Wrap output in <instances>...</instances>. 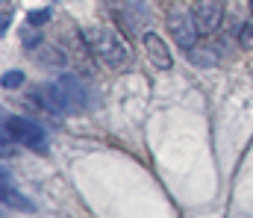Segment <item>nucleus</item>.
Instances as JSON below:
<instances>
[{
    "instance_id": "obj_8",
    "label": "nucleus",
    "mask_w": 253,
    "mask_h": 218,
    "mask_svg": "<svg viewBox=\"0 0 253 218\" xmlns=\"http://www.w3.org/2000/svg\"><path fill=\"white\" fill-rule=\"evenodd\" d=\"M3 204H6V207H12V210H18V213H36L33 201H27L24 195L9 192V186H3Z\"/></svg>"
},
{
    "instance_id": "obj_4",
    "label": "nucleus",
    "mask_w": 253,
    "mask_h": 218,
    "mask_svg": "<svg viewBox=\"0 0 253 218\" xmlns=\"http://www.w3.org/2000/svg\"><path fill=\"white\" fill-rule=\"evenodd\" d=\"M191 18L200 33H215L224 21V3L221 0H197L191 6Z\"/></svg>"
},
{
    "instance_id": "obj_1",
    "label": "nucleus",
    "mask_w": 253,
    "mask_h": 218,
    "mask_svg": "<svg viewBox=\"0 0 253 218\" xmlns=\"http://www.w3.org/2000/svg\"><path fill=\"white\" fill-rule=\"evenodd\" d=\"M85 42H88L91 56H94L100 65L112 68V71H118V68H124V65L132 62V53H129V47L124 44V39H121L118 33L106 30V27L88 30V33H85Z\"/></svg>"
},
{
    "instance_id": "obj_11",
    "label": "nucleus",
    "mask_w": 253,
    "mask_h": 218,
    "mask_svg": "<svg viewBox=\"0 0 253 218\" xmlns=\"http://www.w3.org/2000/svg\"><path fill=\"white\" fill-rule=\"evenodd\" d=\"M47 21H50V12H47V9L30 12V18H27V24H30V27H42V24H47Z\"/></svg>"
},
{
    "instance_id": "obj_12",
    "label": "nucleus",
    "mask_w": 253,
    "mask_h": 218,
    "mask_svg": "<svg viewBox=\"0 0 253 218\" xmlns=\"http://www.w3.org/2000/svg\"><path fill=\"white\" fill-rule=\"evenodd\" d=\"M248 6H251V15H253V0H248Z\"/></svg>"
},
{
    "instance_id": "obj_2",
    "label": "nucleus",
    "mask_w": 253,
    "mask_h": 218,
    "mask_svg": "<svg viewBox=\"0 0 253 218\" xmlns=\"http://www.w3.org/2000/svg\"><path fill=\"white\" fill-rule=\"evenodd\" d=\"M44 109L47 112H83L88 97H85V86L71 77V74H62L56 83L44 86Z\"/></svg>"
},
{
    "instance_id": "obj_6",
    "label": "nucleus",
    "mask_w": 253,
    "mask_h": 218,
    "mask_svg": "<svg viewBox=\"0 0 253 218\" xmlns=\"http://www.w3.org/2000/svg\"><path fill=\"white\" fill-rule=\"evenodd\" d=\"M141 42H144L147 59H150V65H153V68H159V71H168V68L174 65L168 44H165V42H162L156 33H144V36H141Z\"/></svg>"
},
{
    "instance_id": "obj_5",
    "label": "nucleus",
    "mask_w": 253,
    "mask_h": 218,
    "mask_svg": "<svg viewBox=\"0 0 253 218\" xmlns=\"http://www.w3.org/2000/svg\"><path fill=\"white\" fill-rule=\"evenodd\" d=\"M168 30H171V36L177 39V44L183 47V50H191L194 44H197V24H194V18L191 15H183V12H174L171 18H168Z\"/></svg>"
},
{
    "instance_id": "obj_3",
    "label": "nucleus",
    "mask_w": 253,
    "mask_h": 218,
    "mask_svg": "<svg viewBox=\"0 0 253 218\" xmlns=\"http://www.w3.org/2000/svg\"><path fill=\"white\" fill-rule=\"evenodd\" d=\"M15 139L18 145L30 147V150H47V136L36 121L18 118V115H6L3 118V139Z\"/></svg>"
},
{
    "instance_id": "obj_9",
    "label": "nucleus",
    "mask_w": 253,
    "mask_h": 218,
    "mask_svg": "<svg viewBox=\"0 0 253 218\" xmlns=\"http://www.w3.org/2000/svg\"><path fill=\"white\" fill-rule=\"evenodd\" d=\"M239 44H242L245 50H253V24H245V27L239 30Z\"/></svg>"
},
{
    "instance_id": "obj_7",
    "label": "nucleus",
    "mask_w": 253,
    "mask_h": 218,
    "mask_svg": "<svg viewBox=\"0 0 253 218\" xmlns=\"http://www.w3.org/2000/svg\"><path fill=\"white\" fill-rule=\"evenodd\" d=\"M189 59H191V65L194 68H215L218 62H221V53L215 50V47H206V44H194L189 50Z\"/></svg>"
},
{
    "instance_id": "obj_10",
    "label": "nucleus",
    "mask_w": 253,
    "mask_h": 218,
    "mask_svg": "<svg viewBox=\"0 0 253 218\" xmlns=\"http://www.w3.org/2000/svg\"><path fill=\"white\" fill-rule=\"evenodd\" d=\"M24 83V74L21 71H6L3 74V88H18Z\"/></svg>"
}]
</instances>
